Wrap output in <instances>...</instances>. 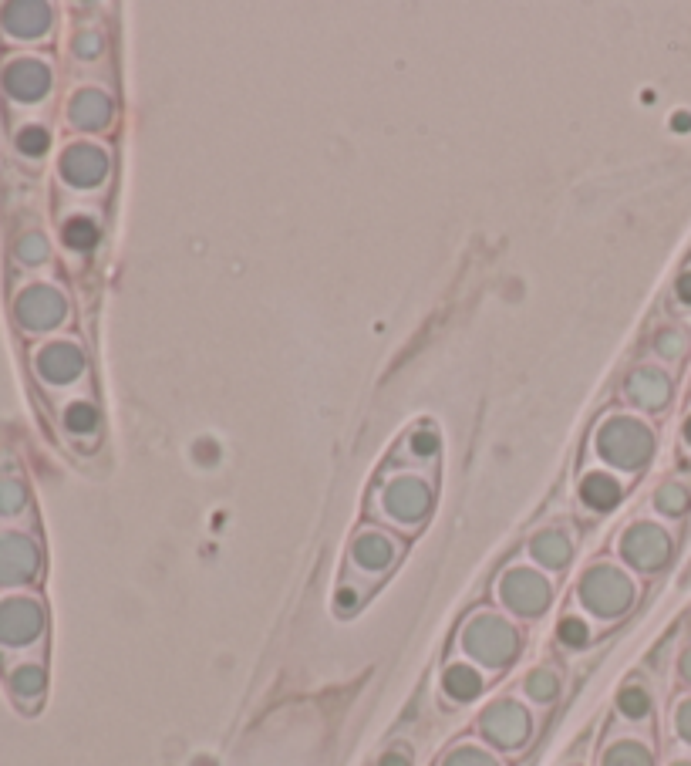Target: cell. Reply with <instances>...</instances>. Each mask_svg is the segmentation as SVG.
I'll return each instance as SVG.
<instances>
[{"instance_id":"cell-1","label":"cell","mask_w":691,"mask_h":766,"mask_svg":"<svg viewBox=\"0 0 691 766\" xmlns=\"http://www.w3.org/2000/svg\"><path fill=\"white\" fill-rule=\"evenodd\" d=\"M654 449V436L644 422L631 419V416H617L607 419L597 432V453L607 459V463L621 466V470H638L651 459Z\"/></svg>"},{"instance_id":"cell-2","label":"cell","mask_w":691,"mask_h":766,"mask_svg":"<svg viewBox=\"0 0 691 766\" xmlns=\"http://www.w3.org/2000/svg\"><path fill=\"white\" fill-rule=\"evenodd\" d=\"M580 594H584V605L594 608L597 615H604V618L621 615V611H627V605L634 601L631 581H627L617 567H607V564H600L594 571L584 574Z\"/></svg>"},{"instance_id":"cell-3","label":"cell","mask_w":691,"mask_h":766,"mask_svg":"<svg viewBox=\"0 0 691 766\" xmlns=\"http://www.w3.org/2000/svg\"><path fill=\"white\" fill-rule=\"evenodd\" d=\"M462 642H466L472 659H479L486 665H503L516 655V632L506 625V621H499L493 615L472 618Z\"/></svg>"},{"instance_id":"cell-4","label":"cell","mask_w":691,"mask_h":766,"mask_svg":"<svg viewBox=\"0 0 691 766\" xmlns=\"http://www.w3.org/2000/svg\"><path fill=\"white\" fill-rule=\"evenodd\" d=\"M385 510L392 513L395 520H405V524H415L429 513V503H432V493H429V483L418 480V476H398L385 486Z\"/></svg>"},{"instance_id":"cell-5","label":"cell","mask_w":691,"mask_h":766,"mask_svg":"<svg viewBox=\"0 0 691 766\" xmlns=\"http://www.w3.org/2000/svg\"><path fill=\"white\" fill-rule=\"evenodd\" d=\"M621 551L624 557L631 561L634 567H641V571H654V567H661L668 561L671 554V540L661 527L654 524H638L631 527L621 540Z\"/></svg>"},{"instance_id":"cell-6","label":"cell","mask_w":691,"mask_h":766,"mask_svg":"<svg viewBox=\"0 0 691 766\" xmlns=\"http://www.w3.org/2000/svg\"><path fill=\"white\" fill-rule=\"evenodd\" d=\"M503 601L513 611H520V615H540L550 605V584L540 574L516 567V571H509L503 578Z\"/></svg>"},{"instance_id":"cell-7","label":"cell","mask_w":691,"mask_h":766,"mask_svg":"<svg viewBox=\"0 0 691 766\" xmlns=\"http://www.w3.org/2000/svg\"><path fill=\"white\" fill-rule=\"evenodd\" d=\"M483 729L489 740L499 746H520L526 740V733H530V716H526L523 706H516V702H496V706L486 709Z\"/></svg>"},{"instance_id":"cell-8","label":"cell","mask_w":691,"mask_h":766,"mask_svg":"<svg viewBox=\"0 0 691 766\" xmlns=\"http://www.w3.org/2000/svg\"><path fill=\"white\" fill-rule=\"evenodd\" d=\"M671 395V382L661 368H638L627 378V399L641 409H661Z\"/></svg>"},{"instance_id":"cell-9","label":"cell","mask_w":691,"mask_h":766,"mask_svg":"<svg viewBox=\"0 0 691 766\" xmlns=\"http://www.w3.org/2000/svg\"><path fill=\"white\" fill-rule=\"evenodd\" d=\"M65 173L71 183L95 186V183H102V176L108 173V156L95 146H78L65 156Z\"/></svg>"},{"instance_id":"cell-10","label":"cell","mask_w":691,"mask_h":766,"mask_svg":"<svg viewBox=\"0 0 691 766\" xmlns=\"http://www.w3.org/2000/svg\"><path fill=\"white\" fill-rule=\"evenodd\" d=\"M351 554H354V561H358L361 567H368V571H381V567L392 564L395 544H392V537L378 534V530H368V534H361L358 540H354Z\"/></svg>"},{"instance_id":"cell-11","label":"cell","mask_w":691,"mask_h":766,"mask_svg":"<svg viewBox=\"0 0 691 766\" xmlns=\"http://www.w3.org/2000/svg\"><path fill=\"white\" fill-rule=\"evenodd\" d=\"M580 500L594 510H611L617 500H621V483L607 473H590L580 483Z\"/></svg>"},{"instance_id":"cell-12","label":"cell","mask_w":691,"mask_h":766,"mask_svg":"<svg viewBox=\"0 0 691 766\" xmlns=\"http://www.w3.org/2000/svg\"><path fill=\"white\" fill-rule=\"evenodd\" d=\"M71 115H75V122L81 129H102L108 122V115H112V105H108V98L102 92H81V95H75Z\"/></svg>"},{"instance_id":"cell-13","label":"cell","mask_w":691,"mask_h":766,"mask_svg":"<svg viewBox=\"0 0 691 766\" xmlns=\"http://www.w3.org/2000/svg\"><path fill=\"white\" fill-rule=\"evenodd\" d=\"M533 557L547 567H563L570 557V540L563 537L560 530H543V534L533 540Z\"/></svg>"},{"instance_id":"cell-14","label":"cell","mask_w":691,"mask_h":766,"mask_svg":"<svg viewBox=\"0 0 691 766\" xmlns=\"http://www.w3.org/2000/svg\"><path fill=\"white\" fill-rule=\"evenodd\" d=\"M479 689H483V679H479L469 665H452V669L445 672V692H449L452 699L469 702L479 696Z\"/></svg>"},{"instance_id":"cell-15","label":"cell","mask_w":691,"mask_h":766,"mask_svg":"<svg viewBox=\"0 0 691 766\" xmlns=\"http://www.w3.org/2000/svg\"><path fill=\"white\" fill-rule=\"evenodd\" d=\"M44 368H48L51 378H58V382H68V378H75L81 372V355L71 345L51 348V351H44Z\"/></svg>"},{"instance_id":"cell-16","label":"cell","mask_w":691,"mask_h":766,"mask_svg":"<svg viewBox=\"0 0 691 766\" xmlns=\"http://www.w3.org/2000/svg\"><path fill=\"white\" fill-rule=\"evenodd\" d=\"M604 766H651V756L638 743H617L614 750L607 753Z\"/></svg>"},{"instance_id":"cell-17","label":"cell","mask_w":691,"mask_h":766,"mask_svg":"<svg viewBox=\"0 0 691 766\" xmlns=\"http://www.w3.org/2000/svg\"><path fill=\"white\" fill-rule=\"evenodd\" d=\"M31 311H34L31 314L34 324H54V321L61 318V311H65V301H61V297L54 294V291H41L38 301L31 304Z\"/></svg>"},{"instance_id":"cell-18","label":"cell","mask_w":691,"mask_h":766,"mask_svg":"<svg viewBox=\"0 0 691 766\" xmlns=\"http://www.w3.org/2000/svg\"><path fill=\"white\" fill-rule=\"evenodd\" d=\"M654 503L665 513H671V517H678V513L688 510V490L681 483H665L658 490V497H654Z\"/></svg>"},{"instance_id":"cell-19","label":"cell","mask_w":691,"mask_h":766,"mask_svg":"<svg viewBox=\"0 0 691 766\" xmlns=\"http://www.w3.org/2000/svg\"><path fill=\"white\" fill-rule=\"evenodd\" d=\"M526 689H530V696H533V699L547 702V699L557 696L560 682H557V675H553V672H547V669H536V672L530 675V679H526Z\"/></svg>"},{"instance_id":"cell-20","label":"cell","mask_w":691,"mask_h":766,"mask_svg":"<svg viewBox=\"0 0 691 766\" xmlns=\"http://www.w3.org/2000/svg\"><path fill=\"white\" fill-rule=\"evenodd\" d=\"M654 348H658V355H665V358H671V362H678V358L685 355L688 341H685V335H681L678 328H665L658 338H654Z\"/></svg>"},{"instance_id":"cell-21","label":"cell","mask_w":691,"mask_h":766,"mask_svg":"<svg viewBox=\"0 0 691 766\" xmlns=\"http://www.w3.org/2000/svg\"><path fill=\"white\" fill-rule=\"evenodd\" d=\"M68 243L71 247H95L98 243V227L92 220H75V223H68Z\"/></svg>"},{"instance_id":"cell-22","label":"cell","mask_w":691,"mask_h":766,"mask_svg":"<svg viewBox=\"0 0 691 766\" xmlns=\"http://www.w3.org/2000/svg\"><path fill=\"white\" fill-rule=\"evenodd\" d=\"M621 709H624V716H631V719L644 716V713L651 709L648 692H641V689H624V692H621Z\"/></svg>"},{"instance_id":"cell-23","label":"cell","mask_w":691,"mask_h":766,"mask_svg":"<svg viewBox=\"0 0 691 766\" xmlns=\"http://www.w3.org/2000/svg\"><path fill=\"white\" fill-rule=\"evenodd\" d=\"M590 638V632H587V625L580 618H563L560 621V642H567V645H584Z\"/></svg>"},{"instance_id":"cell-24","label":"cell","mask_w":691,"mask_h":766,"mask_svg":"<svg viewBox=\"0 0 691 766\" xmlns=\"http://www.w3.org/2000/svg\"><path fill=\"white\" fill-rule=\"evenodd\" d=\"M68 422H71V429L92 432V429H95V422H98V416H95L92 405H75V409L68 412Z\"/></svg>"},{"instance_id":"cell-25","label":"cell","mask_w":691,"mask_h":766,"mask_svg":"<svg viewBox=\"0 0 691 766\" xmlns=\"http://www.w3.org/2000/svg\"><path fill=\"white\" fill-rule=\"evenodd\" d=\"M435 449H439V436H435L432 429H418L412 436V453L415 456H432Z\"/></svg>"},{"instance_id":"cell-26","label":"cell","mask_w":691,"mask_h":766,"mask_svg":"<svg viewBox=\"0 0 691 766\" xmlns=\"http://www.w3.org/2000/svg\"><path fill=\"white\" fill-rule=\"evenodd\" d=\"M445 766H496V763L479 750H459V753L449 756V763Z\"/></svg>"},{"instance_id":"cell-27","label":"cell","mask_w":691,"mask_h":766,"mask_svg":"<svg viewBox=\"0 0 691 766\" xmlns=\"http://www.w3.org/2000/svg\"><path fill=\"white\" fill-rule=\"evenodd\" d=\"M75 51L81 54V58H95V54L102 51V38H98V34H81Z\"/></svg>"},{"instance_id":"cell-28","label":"cell","mask_w":691,"mask_h":766,"mask_svg":"<svg viewBox=\"0 0 691 766\" xmlns=\"http://www.w3.org/2000/svg\"><path fill=\"white\" fill-rule=\"evenodd\" d=\"M678 729L685 740H691V702H685V706L678 709Z\"/></svg>"},{"instance_id":"cell-29","label":"cell","mask_w":691,"mask_h":766,"mask_svg":"<svg viewBox=\"0 0 691 766\" xmlns=\"http://www.w3.org/2000/svg\"><path fill=\"white\" fill-rule=\"evenodd\" d=\"M678 297L685 304H691V270L688 274H681V281H678Z\"/></svg>"},{"instance_id":"cell-30","label":"cell","mask_w":691,"mask_h":766,"mask_svg":"<svg viewBox=\"0 0 691 766\" xmlns=\"http://www.w3.org/2000/svg\"><path fill=\"white\" fill-rule=\"evenodd\" d=\"M381 766H408V756L395 750V753H388L385 760H381Z\"/></svg>"},{"instance_id":"cell-31","label":"cell","mask_w":691,"mask_h":766,"mask_svg":"<svg viewBox=\"0 0 691 766\" xmlns=\"http://www.w3.org/2000/svg\"><path fill=\"white\" fill-rule=\"evenodd\" d=\"M681 672H685V679L691 682V652L685 655V659H681Z\"/></svg>"},{"instance_id":"cell-32","label":"cell","mask_w":691,"mask_h":766,"mask_svg":"<svg viewBox=\"0 0 691 766\" xmlns=\"http://www.w3.org/2000/svg\"><path fill=\"white\" fill-rule=\"evenodd\" d=\"M685 436H688V443H691V419L685 422Z\"/></svg>"},{"instance_id":"cell-33","label":"cell","mask_w":691,"mask_h":766,"mask_svg":"<svg viewBox=\"0 0 691 766\" xmlns=\"http://www.w3.org/2000/svg\"><path fill=\"white\" fill-rule=\"evenodd\" d=\"M675 766H691V763H675Z\"/></svg>"}]
</instances>
